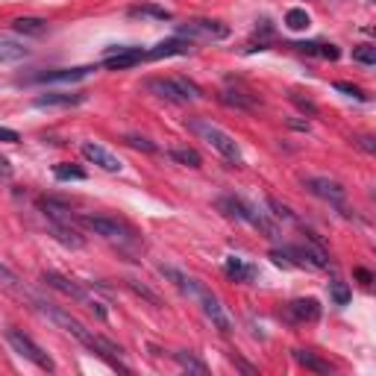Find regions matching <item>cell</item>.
<instances>
[{
	"label": "cell",
	"instance_id": "6da1fadb",
	"mask_svg": "<svg viewBox=\"0 0 376 376\" xmlns=\"http://www.w3.org/2000/svg\"><path fill=\"white\" fill-rule=\"evenodd\" d=\"M185 126L191 130L200 142H206L212 147V150L221 156V159H226L230 165H241L244 159H241V147H239V142L230 135V133H224L217 124H212V121H206V118H188L185 121Z\"/></svg>",
	"mask_w": 376,
	"mask_h": 376
},
{
	"label": "cell",
	"instance_id": "7a4b0ae2",
	"mask_svg": "<svg viewBox=\"0 0 376 376\" xmlns=\"http://www.w3.org/2000/svg\"><path fill=\"white\" fill-rule=\"evenodd\" d=\"M36 303V309L44 314L47 321H53L56 326H62V330L68 332V335H74L77 341L83 344V347H88L92 353H97V335L92 332V330H85V326L74 318V314H68L65 309H59V306H53V303H44V300H33Z\"/></svg>",
	"mask_w": 376,
	"mask_h": 376
},
{
	"label": "cell",
	"instance_id": "3957f363",
	"mask_svg": "<svg viewBox=\"0 0 376 376\" xmlns=\"http://www.w3.org/2000/svg\"><path fill=\"white\" fill-rule=\"evenodd\" d=\"M217 209H224V215H230V217H239V221H247L250 226H256V230H259V232L268 235V239H273V235H276V226L268 221V215L256 212L250 203L239 200V197H221V200H217Z\"/></svg>",
	"mask_w": 376,
	"mask_h": 376
},
{
	"label": "cell",
	"instance_id": "277c9868",
	"mask_svg": "<svg viewBox=\"0 0 376 376\" xmlns=\"http://www.w3.org/2000/svg\"><path fill=\"white\" fill-rule=\"evenodd\" d=\"M6 341H9V347H12L18 355H21V359H27V362H33L36 368H42V371H56V364H53V359L51 355H47L42 347H38V344L29 338L27 332H21V330H6Z\"/></svg>",
	"mask_w": 376,
	"mask_h": 376
},
{
	"label": "cell",
	"instance_id": "5b68a950",
	"mask_svg": "<svg viewBox=\"0 0 376 376\" xmlns=\"http://www.w3.org/2000/svg\"><path fill=\"white\" fill-rule=\"evenodd\" d=\"M85 230H92L94 235H100V239L106 241H118V244H124V241H133V230L126 224H121L118 217H103V215H80L77 217Z\"/></svg>",
	"mask_w": 376,
	"mask_h": 376
},
{
	"label": "cell",
	"instance_id": "8992f818",
	"mask_svg": "<svg viewBox=\"0 0 376 376\" xmlns=\"http://www.w3.org/2000/svg\"><path fill=\"white\" fill-rule=\"evenodd\" d=\"M197 300L203 303V314L212 321V326H215V330L221 332V335H230V332L235 330V323H232V318H230V312H226V306H224L221 300H217L215 294H209V291L203 288Z\"/></svg>",
	"mask_w": 376,
	"mask_h": 376
},
{
	"label": "cell",
	"instance_id": "52a82bcc",
	"mask_svg": "<svg viewBox=\"0 0 376 376\" xmlns=\"http://www.w3.org/2000/svg\"><path fill=\"white\" fill-rule=\"evenodd\" d=\"M303 185H306V191L309 194L321 197V200H326V203L341 206L344 200H347V188H344L341 183H335V180H326V176H306Z\"/></svg>",
	"mask_w": 376,
	"mask_h": 376
},
{
	"label": "cell",
	"instance_id": "ba28073f",
	"mask_svg": "<svg viewBox=\"0 0 376 376\" xmlns=\"http://www.w3.org/2000/svg\"><path fill=\"white\" fill-rule=\"evenodd\" d=\"M183 38H212V42H217V38H226L230 36V27L221 24V21H209V18H197V21H188L185 27H180Z\"/></svg>",
	"mask_w": 376,
	"mask_h": 376
},
{
	"label": "cell",
	"instance_id": "9c48e42d",
	"mask_svg": "<svg viewBox=\"0 0 376 376\" xmlns=\"http://www.w3.org/2000/svg\"><path fill=\"white\" fill-rule=\"evenodd\" d=\"M83 156L88 162H94L100 171H106V174H118L124 167V162L118 159V156L112 153V150H106L103 144H94V142H85L83 144Z\"/></svg>",
	"mask_w": 376,
	"mask_h": 376
},
{
	"label": "cell",
	"instance_id": "30bf717a",
	"mask_svg": "<svg viewBox=\"0 0 376 376\" xmlns=\"http://www.w3.org/2000/svg\"><path fill=\"white\" fill-rule=\"evenodd\" d=\"M42 282L47 285V288H53V291H59V294L71 297V300H77V303H88V300H92V297L85 294V288H80V285L71 282V280H68V276H62V273L44 271V273H42Z\"/></svg>",
	"mask_w": 376,
	"mask_h": 376
},
{
	"label": "cell",
	"instance_id": "8fae6325",
	"mask_svg": "<svg viewBox=\"0 0 376 376\" xmlns=\"http://www.w3.org/2000/svg\"><path fill=\"white\" fill-rule=\"evenodd\" d=\"M97 68L92 65H83V68H59V71H44V74H36L33 83H77V80H85L92 77Z\"/></svg>",
	"mask_w": 376,
	"mask_h": 376
},
{
	"label": "cell",
	"instance_id": "7c38bea8",
	"mask_svg": "<svg viewBox=\"0 0 376 376\" xmlns=\"http://www.w3.org/2000/svg\"><path fill=\"white\" fill-rule=\"evenodd\" d=\"M142 59H147L144 51H138V47H112V53L106 56V68L109 71H126V68L138 65Z\"/></svg>",
	"mask_w": 376,
	"mask_h": 376
},
{
	"label": "cell",
	"instance_id": "4fadbf2b",
	"mask_svg": "<svg viewBox=\"0 0 376 376\" xmlns=\"http://www.w3.org/2000/svg\"><path fill=\"white\" fill-rule=\"evenodd\" d=\"M288 318L297 323H314L321 318V303L314 297H300V300L288 303Z\"/></svg>",
	"mask_w": 376,
	"mask_h": 376
},
{
	"label": "cell",
	"instance_id": "5bb4252c",
	"mask_svg": "<svg viewBox=\"0 0 376 376\" xmlns=\"http://www.w3.org/2000/svg\"><path fill=\"white\" fill-rule=\"evenodd\" d=\"M188 53H191V42L183 36H174L159 42L153 51H147V59H167V56H188Z\"/></svg>",
	"mask_w": 376,
	"mask_h": 376
},
{
	"label": "cell",
	"instance_id": "9a60e30c",
	"mask_svg": "<svg viewBox=\"0 0 376 376\" xmlns=\"http://www.w3.org/2000/svg\"><path fill=\"white\" fill-rule=\"evenodd\" d=\"M159 273L165 276L167 282H174L176 288H180L183 294H188V297H200V291H203V285L197 282V280H191V276H188V273H183L180 268H171V265H162Z\"/></svg>",
	"mask_w": 376,
	"mask_h": 376
},
{
	"label": "cell",
	"instance_id": "2e32d148",
	"mask_svg": "<svg viewBox=\"0 0 376 376\" xmlns=\"http://www.w3.org/2000/svg\"><path fill=\"white\" fill-rule=\"evenodd\" d=\"M147 92H153L156 97H162V100L167 103H188V97L180 85H176V80H147Z\"/></svg>",
	"mask_w": 376,
	"mask_h": 376
},
{
	"label": "cell",
	"instance_id": "e0dca14e",
	"mask_svg": "<svg viewBox=\"0 0 376 376\" xmlns=\"http://www.w3.org/2000/svg\"><path fill=\"white\" fill-rule=\"evenodd\" d=\"M224 273L230 276L232 282H253L259 271H256L250 262H244L241 256H226V259H224Z\"/></svg>",
	"mask_w": 376,
	"mask_h": 376
},
{
	"label": "cell",
	"instance_id": "ac0fdd59",
	"mask_svg": "<svg viewBox=\"0 0 376 376\" xmlns=\"http://www.w3.org/2000/svg\"><path fill=\"white\" fill-rule=\"evenodd\" d=\"M83 100H85V94L47 92V94H42V97H36V100H33V106H36V109H51V106H62V109H68V106H80Z\"/></svg>",
	"mask_w": 376,
	"mask_h": 376
},
{
	"label": "cell",
	"instance_id": "d6986e66",
	"mask_svg": "<svg viewBox=\"0 0 376 376\" xmlns=\"http://www.w3.org/2000/svg\"><path fill=\"white\" fill-rule=\"evenodd\" d=\"M29 56V47L12 42V38L0 36V65H12V62H21V59Z\"/></svg>",
	"mask_w": 376,
	"mask_h": 376
},
{
	"label": "cell",
	"instance_id": "ffe728a7",
	"mask_svg": "<svg viewBox=\"0 0 376 376\" xmlns=\"http://www.w3.org/2000/svg\"><path fill=\"white\" fill-rule=\"evenodd\" d=\"M294 359H297V364H303V368L312 371V373H332V364L323 362L321 355H314L309 350H294Z\"/></svg>",
	"mask_w": 376,
	"mask_h": 376
},
{
	"label": "cell",
	"instance_id": "44dd1931",
	"mask_svg": "<svg viewBox=\"0 0 376 376\" xmlns=\"http://www.w3.org/2000/svg\"><path fill=\"white\" fill-rule=\"evenodd\" d=\"M291 47H297L300 53H309V56H321V59H330V62H335V59L341 56V51L335 44H321V42H309V44H291Z\"/></svg>",
	"mask_w": 376,
	"mask_h": 376
},
{
	"label": "cell",
	"instance_id": "7402d4cb",
	"mask_svg": "<svg viewBox=\"0 0 376 376\" xmlns=\"http://www.w3.org/2000/svg\"><path fill=\"white\" fill-rule=\"evenodd\" d=\"M221 103H226V106H232V109H247V112H250V109H256L259 103L253 100L250 94H244V92H232V88H224L221 94Z\"/></svg>",
	"mask_w": 376,
	"mask_h": 376
},
{
	"label": "cell",
	"instance_id": "603a6c76",
	"mask_svg": "<svg viewBox=\"0 0 376 376\" xmlns=\"http://www.w3.org/2000/svg\"><path fill=\"white\" fill-rule=\"evenodd\" d=\"M12 29H15V33H24V36H44L47 33V21H44V18H15Z\"/></svg>",
	"mask_w": 376,
	"mask_h": 376
},
{
	"label": "cell",
	"instance_id": "cb8c5ba5",
	"mask_svg": "<svg viewBox=\"0 0 376 376\" xmlns=\"http://www.w3.org/2000/svg\"><path fill=\"white\" fill-rule=\"evenodd\" d=\"M167 156H171L174 162H180V165H188V167H200V165H203L200 153L191 150V147H174V150L167 153Z\"/></svg>",
	"mask_w": 376,
	"mask_h": 376
},
{
	"label": "cell",
	"instance_id": "d4e9b609",
	"mask_svg": "<svg viewBox=\"0 0 376 376\" xmlns=\"http://www.w3.org/2000/svg\"><path fill=\"white\" fill-rule=\"evenodd\" d=\"M312 18L306 9H288V15H285V27L294 29V33H303V29H309Z\"/></svg>",
	"mask_w": 376,
	"mask_h": 376
},
{
	"label": "cell",
	"instance_id": "484cf974",
	"mask_svg": "<svg viewBox=\"0 0 376 376\" xmlns=\"http://www.w3.org/2000/svg\"><path fill=\"white\" fill-rule=\"evenodd\" d=\"M53 174H56V180H62V183H68V180L83 183V180H85V171H83V167H77V165H71V162H59V165L53 167Z\"/></svg>",
	"mask_w": 376,
	"mask_h": 376
},
{
	"label": "cell",
	"instance_id": "4316f807",
	"mask_svg": "<svg viewBox=\"0 0 376 376\" xmlns=\"http://www.w3.org/2000/svg\"><path fill=\"white\" fill-rule=\"evenodd\" d=\"M130 15H144V18H156V21H171V12L165 6H153V3H144V6H133Z\"/></svg>",
	"mask_w": 376,
	"mask_h": 376
},
{
	"label": "cell",
	"instance_id": "83f0119b",
	"mask_svg": "<svg viewBox=\"0 0 376 376\" xmlns=\"http://www.w3.org/2000/svg\"><path fill=\"white\" fill-rule=\"evenodd\" d=\"M330 297H332L335 306H347L350 297H353V291H350V285L344 282V280H332V282H330Z\"/></svg>",
	"mask_w": 376,
	"mask_h": 376
},
{
	"label": "cell",
	"instance_id": "f1b7e54d",
	"mask_svg": "<svg viewBox=\"0 0 376 376\" xmlns=\"http://www.w3.org/2000/svg\"><path fill=\"white\" fill-rule=\"evenodd\" d=\"M174 359H176V362H180V364H183V368H185V371H191V373H200V376H203V373H209V368H206V364H203L200 359H197V355H191V353H185V350H183V353H176V355H174Z\"/></svg>",
	"mask_w": 376,
	"mask_h": 376
},
{
	"label": "cell",
	"instance_id": "f546056e",
	"mask_svg": "<svg viewBox=\"0 0 376 376\" xmlns=\"http://www.w3.org/2000/svg\"><path fill=\"white\" fill-rule=\"evenodd\" d=\"M0 288L6 291H21V282H18V273L9 268L6 262H0Z\"/></svg>",
	"mask_w": 376,
	"mask_h": 376
},
{
	"label": "cell",
	"instance_id": "4dcf8cb0",
	"mask_svg": "<svg viewBox=\"0 0 376 376\" xmlns=\"http://www.w3.org/2000/svg\"><path fill=\"white\" fill-rule=\"evenodd\" d=\"M353 59L362 65H376V47L373 44H359L353 47Z\"/></svg>",
	"mask_w": 376,
	"mask_h": 376
},
{
	"label": "cell",
	"instance_id": "1f68e13d",
	"mask_svg": "<svg viewBox=\"0 0 376 376\" xmlns=\"http://www.w3.org/2000/svg\"><path fill=\"white\" fill-rule=\"evenodd\" d=\"M124 142L130 144V147H135V150H144V153H156V150H159V147H156L150 138H144V135H126Z\"/></svg>",
	"mask_w": 376,
	"mask_h": 376
},
{
	"label": "cell",
	"instance_id": "d6a6232c",
	"mask_svg": "<svg viewBox=\"0 0 376 376\" xmlns=\"http://www.w3.org/2000/svg\"><path fill=\"white\" fill-rule=\"evenodd\" d=\"M126 288H133L138 297H144V300H147V303H153V306H159V303H162L159 297H156L150 288H144V285H142V282H135V280H126Z\"/></svg>",
	"mask_w": 376,
	"mask_h": 376
},
{
	"label": "cell",
	"instance_id": "836d02e7",
	"mask_svg": "<svg viewBox=\"0 0 376 376\" xmlns=\"http://www.w3.org/2000/svg\"><path fill=\"white\" fill-rule=\"evenodd\" d=\"M268 206L273 209V215L280 217V221H294V212H291L285 203H280V200H276V197H268Z\"/></svg>",
	"mask_w": 376,
	"mask_h": 376
},
{
	"label": "cell",
	"instance_id": "e575fe53",
	"mask_svg": "<svg viewBox=\"0 0 376 376\" xmlns=\"http://www.w3.org/2000/svg\"><path fill=\"white\" fill-rule=\"evenodd\" d=\"M335 88H338V92H344L347 97H355V100H364V92L359 85H353V83H335Z\"/></svg>",
	"mask_w": 376,
	"mask_h": 376
},
{
	"label": "cell",
	"instance_id": "d590c367",
	"mask_svg": "<svg viewBox=\"0 0 376 376\" xmlns=\"http://www.w3.org/2000/svg\"><path fill=\"white\" fill-rule=\"evenodd\" d=\"M291 100H294V106H300L303 112H309V115H318V106H314L312 100H306V97H300V94H291Z\"/></svg>",
	"mask_w": 376,
	"mask_h": 376
},
{
	"label": "cell",
	"instance_id": "8d00e7d4",
	"mask_svg": "<svg viewBox=\"0 0 376 376\" xmlns=\"http://www.w3.org/2000/svg\"><path fill=\"white\" fill-rule=\"evenodd\" d=\"M0 142H6V144H18V142H21V135H18L15 130H9V126H0Z\"/></svg>",
	"mask_w": 376,
	"mask_h": 376
},
{
	"label": "cell",
	"instance_id": "74e56055",
	"mask_svg": "<svg viewBox=\"0 0 376 376\" xmlns=\"http://www.w3.org/2000/svg\"><path fill=\"white\" fill-rule=\"evenodd\" d=\"M0 180H12V165L6 156H0Z\"/></svg>",
	"mask_w": 376,
	"mask_h": 376
},
{
	"label": "cell",
	"instance_id": "f35d334b",
	"mask_svg": "<svg viewBox=\"0 0 376 376\" xmlns=\"http://www.w3.org/2000/svg\"><path fill=\"white\" fill-rule=\"evenodd\" d=\"M359 147H362V150H368V153L376 150V144H373V138H371V135H362V138H359Z\"/></svg>",
	"mask_w": 376,
	"mask_h": 376
},
{
	"label": "cell",
	"instance_id": "ab89813d",
	"mask_svg": "<svg viewBox=\"0 0 376 376\" xmlns=\"http://www.w3.org/2000/svg\"><path fill=\"white\" fill-rule=\"evenodd\" d=\"M355 276L362 280V285H371V282H373V273H371V271H364V268H355Z\"/></svg>",
	"mask_w": 376,
	"mask_h": 376
}]
</instances>
